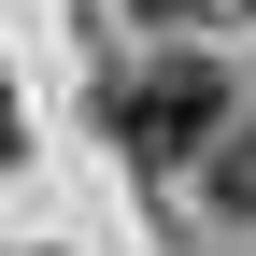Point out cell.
<instances>
[{
  "mask_svg": "<svg viewBox=\"0 0 256 256\" xmlns=\"http://www.w3.org/2000/svg\"><path fill=\"white\" fill-rule=\"evenodd\" d=\"M114 142L156 156V171H171V156H214V142H228V86H214V57H156V72H128V86H114Z\"/></svg>",
  "mask_w": 256,
  "mask_h": 256,
  "instance_id": "6da1fadb",
  "label": "cell"
},
{
  "mask_svg": "<svg viewBox=\"0 0 256 256\" xmlns=\"http://www.w3.org/2000/svg\"><path fill=\"white\" fill-rule=\"evenodd\" d=\"M214 214H242V228H256V128L214 142Z\"/></svg>",
  "mask_w": 256,
  "mask_h": 256,
  "instance_id": "7a4b0ae2",
  "label": "cell"
},
{
  "mask_svg": "<svg viewBox=\"0 0 256 256\" xmlns=\"http://www.w3.org/2000/svg\"><path fill=\"white\" fill-rule=\"evenodd\" d=\"M142 14H228V0H142Z\"/></svg>",
  "mask_w": 256,
  "mask_h": 256,
  "instance_id": "3957f363",
  "label": "cell"
},
{
  "mask_svg": "<svg viewBox=\"0 0 256 256\" xmlns=\"http://www.w3.org/2000/svg\"><path fill=\"white\" fill-rule=\"evenodd\" d=\"M0 171H14V86H0Z\"/></svg>",
  "mask_w": 256,
  "mask_h": 256,
  "instance_id": "277c9868",
  "label": "cell"
}]
</instances>
